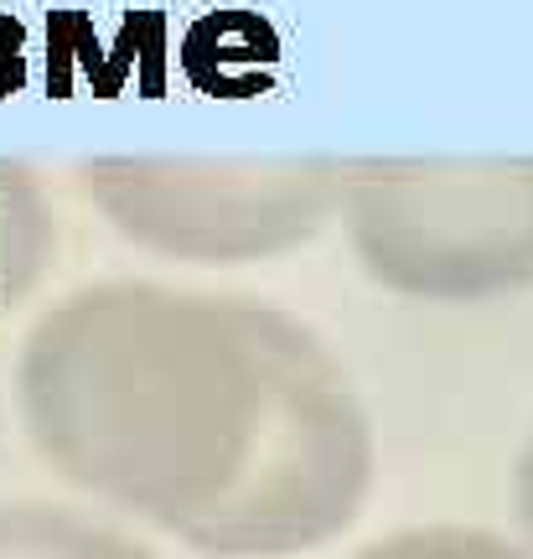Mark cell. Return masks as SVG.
Instances as JSON below:
<instances>
[{"instance_id":"6da1fadb","label":"cell","mask_w":533,"mask_h":559,"mask_svg":"<svg viewBox=\"0 0 533 559\" xmlns=\"http://www.w3.org/2000/svg\"><path fill=\"white\" fill-rule=\"evenodd\" d=\"M21 400L68 477L208 559L321 549L374 492V425L342 358L254 296L88 290L37 326Z\"/></svg>"},{"instance_id":"7a4b0ae2","label":"cell","mask_w":533,"mask_h":559,"mask_svg":"<svg viewBox=\"0 0 533 559\" xmlns=\"http://www.w3.org/2000/svg\"><path fill=\"white\" fill-rule=\"evenodd\" d=\"M342 223L357 264L410 300H493L533 285V160H353Z\"/></svg>"},{"instance_id":"3957f363","label":"cell","mask_w":533,"mask_h":559,"mask_svg":"<svg viewBox=\"0 0 533 559\" xmlns=\"http://www.w3.org/2000/svg\"><path fill=\"white\" fill-rule=\"evenodd\" d=\"M342 187L347 166L317 156L130 160L109 177L104 202L145 249L192 264H249L317 239L342 207Z\"/></svg>"},{"instance_id":"277c9868","label":"cell","mask_w":533,"mask_h":559,"mask_svg":"<svg viewBox=\"0 0 533 559\" xmlns=\"http://www.w3.org/2000/svg\"><path fill=\"white\" fill-rule=\"evenodd\" d=\"M135 83L140 99H166L171 83V16L161 5L119 11L115 37L104 41L94 11L52 5L47 11V99L62 104L79 88L94 99H119Z\"/></svg>"},{"instance_id":"5b68a950","label":"cell","mask_w":533,"mask_h":559,"mask_svg":"<svg viewBox=\"0 0 533 559\" xmlns=\"http://www.w3.org/2000/svg\"><path fill=\"white\" fill-rule=\"evenodd\" d=\"M177 68L202 99L249 104L275 94L285 73V41L275 21L254 5H213L181 26Z\"/></svg>"},{"instance_id":"8992f818","label":"cell","mask_w":533,"mask_h":559,"mask_svg":"<svg viewBox=\"0 0 533 559\" xmlns=\"http://www.w3.org/2000/svg\"><path fill=\"white\" fill-rule=\"evenodd\" d=\"M0 559H156L94 519L62 508H0Z\"/></svg>"},{"instance_id":"52a82bcc","label":"cell","mask_w":533,"mask_h":559,"mask_svg":"<svg viewBox=\"0 0 533 559\" xmlns=\"http://www.w3.org/2000/svg\"><path fill=\"white\" fill-rule=\"evenodd\" d=\"M353 559H533V549H518L493 528L430 523V528H404V534L363 544Z\"/></svg>"},{"instance_id":"ba28073f","label":"cell","mask_w":533,"mask_h":559,"mask_svg":"<svg viewBox=\"0 0 533 559\" xmlns=\"http://www.w3.org/2000/svg\"><path fill=\"white\" fill-rule=\"evenodd\" d=\"M26 88V21L0 11V99Z\"/></svg>"},{"instance_id":"9c48e42d","label":"cell","mask_w":533,"mask_h":559,"mask_svg":"<svg viewBox=\"0 0 533 559\" xmlns=\"http://www.w3.org/2000/svg\"><path fill=\"white\" fill-rule=\"evenodd\" d=\"M513 502H518V523H523V534H529V544H533V440L523 445V456H518Z\"/></svg>"}]
</instances>
